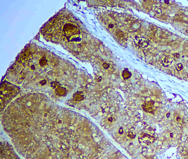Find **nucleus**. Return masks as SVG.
I'll use <instances>...</instances> for the list:
<instances>
[{
  "instance_id": "39448f33",
  "label": "nucleus",
  "mask_w": 188,
  "mask_h": 159,
  "mask_svg": "<svg viewBox=\"0 0 188 159\" xmlns=\"http://www.w3.org/2000/svg\"><path fill=\"white\" fill-rule=\"evenodd\" d=\"M1 159H21L13 147L7 142H1Z\"/></svg>"
},
{
  "instance_id": "4468645a",
  "label": "nucleus",
  "mask_w": 188,
  "mask_h": 159,
  "mask_svg": "<svg viewBox=\"0 0 188 159\" xmlns=\"http://www.w3.org/2000/svg\"><path fill=\"white\" fill-rule=\"evenodd\" d=\"M180 120H181V118H180V117H178L177 118V121H180Z\"/></svg>"
},
{
  "instance_id": "6e6552de",
  "label": "nucleus",
  "mask_w": 188,
  "mask_h": 159,
  "mask_svg": "<svg viewBox=\"0 0 188 159\" xmlns=\"http://www.w3.org/2000/svg\"><path fill=\"white\" fill-rule=\"evenodd\" d=\"M135 42L140 47L142 48H149L151 45L150 41L148 39L142 37H136L135 38Z\"/></svg>"
},
{
  "instance_id": "9b49d317",
  "label": "nucleus",
  "mask_w": 188,
  "mask_h": 159,
  "mask_svg": "<svg viewBox=\"0 0 188 159\" xmlns=\"http://www.w3.org/2000/svg\"><path fill=\"white\" fill-rule=\"evenodd\" d=\"M126 135H127V137L130 139H133L135 138V137H136V135H135V134L134 132H132V131L127 132Z\"/></svg>"
},
{
  "instance_id": "0eeeda50",
  "label": "nucleus",
  "mask_w": 188,
  "mask_h": 159,
  "mask_svg": "<svg viewBox=\"0 0 188 159\" xmlns=\"http://www.w3.org/2000/svg\"><path fill=\"white\" fill-rule=\"evenodd\" d=\"M143 110L148 113H152L156 109V103L154 101H147L142 105Z\"/></svg>"
},
{
  "instance_id": "1a4fd4ad",
  "label": "nucleus",
  "mask_w": 188,
  "mask_h": 159,
  "mask_svg": "<svg viewBox=\"0 0 188 159\" xmlns=\"http://www.w3.org/2000/svg\"><path fill=\"white\" fill-rule=\"evenodd\" d=\"M173 60V58L170 55H166L162 59V64L166 67H168L172 64Z\"/></svg>"
},
{
  "instance_id": "f8f14e48",
  "label": "nucleus",
  "mask_w": 188,
  "mask_h": 159,
  "mask_svg": "<svg viewBox=\"0 0 188 159\" xmlns=\"http://www.w3.org/2000/svg\"><path fill=\"white\" fill-rule=\"evenodd\" d=\"M183 69V66L181 64H178L176 66V69L178 71L182 70Z\"/></svg>"
},
{
  "instance_id": "9d476101",
  "label": "nucleus",
  "mask_w": 188,
  "mask_h": 159,
  "mask_svg": "<svg viewBox=\"0 0 188 159\" xmlns=\"http://www.w3.org/2000/svg\"><path fill=\"white\" fill-rule=\"evenodd\" d=\"M123 76L125 80H127L131 77V73L127 70H125L123 72Z\"/></svg>"
},
{
  "instance_id": "7ed1b4c3",
  "label": "nucleus",
  "mask_w": 188,
  "mask_h": 159,
  "mask_svg": "<svg viewBox=\"0 0 188 159\" xmlns=\"http://www.w3.org/2000/svg\"><path fill=\"white\" fill-rule=\"evenodd\" d=\"M41 34L46 41L61 45L83 62L93 60L104 49L100 40L66 9L61 10L46 23Z\"/></svg>"
},
{
  "instance_id": "f03ea898",
  "label": "nucleus",
  "mask_w": 188,
  "mask_h": 159,
  "mask_svg": "<svg viewBox=\"0 0 188 159\" xmlns=\"http://www.w3.org/2000/svg\"><path fill=\"white\" fill-rule=\"evenodd\" d=\"M77 68L67 60L35 43L28 44L8 70L7 81L27 93L65 97L76 87Z\"/></svg>"
},
{
  "instance_id": "423d86ee",
  "label": "nucleus",
  "mask_w": 188,
  "mask_h": 159,
  "mask_svg": "<svg viewBox=\"0 0 188 159\" xmlns=\"http://www.w3.org/2000/svg\"><path fill=\"white\" fill-rule=\"evenodd\" d=\"M138 140L139 143L142 146H148L153 143L154 139L151 135L143 133L138 137Z\"/></svg>"
},
{
  "instance_id": "ddd939ff",
  "label": "nucleus",
  "mask_w": 188,
  "mask_h": 159,
  "mask_svg": "<svg viewBox=\"0 0 188 159\" xmlns=\"http://www.w3.org/2000/svg\"><path fill=\"white\" fill-rule=\"evenodd\" d=\"M174 57H175L174 58L177 60V59H179L180 55H179V53L177 52V53H175V54H174Z\"/></svg>"
},
{
  "instance_id": "f257e3e1",
  "label": "nucleus",
  "mask_w": 188,
  "mask_h": 159,
  "mask_svg": "<svg viewBox=\"0 0 188 159\" xmlns=\"http://www.w3.org/2000/svg\"><path fill=\"white\" fill-rule=\"evenodd\" d=\"M1 115L5 131L25 159H109L99 128L45 95H22Z\"/></svg>"
},
{
  "instance_id": "2eb2a0df",
  "label": "nucleus",
  "mask_w": 188,
  "mask_h": 159,
  "mask_svg": "<svg viewBox=\"0 0 188 159\" xmlns=\"http://www.w3.org/2000/svg\"><path fill=\"white\" fill-rule=\"evenodd\" d=\"M165 3H169V2H168V1H165Z\"/></svg>"
},
{
  "instance_id": "20e7f679",
  "label": "nucleus",
  "mask_w": 188,
  "mask_h": 159,
  "mask_svg": "<svg viewBox=\"0 0 188 159\" xmlns=\"http://www.w3.org/2000/svg\"><path fill=\"white\" fill-rule=\"evenodd\" d=\"M21 91L17 86L8 81L3 82L1 85V114L8 105L12 102Z\"/></svg>"
}]
</instances>
